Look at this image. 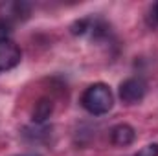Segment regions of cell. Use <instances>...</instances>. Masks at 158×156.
I'll return each instance as SVG.
<instances>
[{
    "label": "cell",
    "instance_id": "obj_1",
    "mask_svg": "<svg viewBox=\"0 0 158 156\" xmlns=\"http://www.w3.org/2000/svg\"><path fill=\"white\" fill-rule=\"evenodd\" d=\"M81 105L86 112L94 114V116H103L107 114L112 105H114V96L112 90L109 88V84L105 83H94L90 84L83 96H81Z\"/></svg>",
    "mask_w": 158,
    "mask_h": 156
},
{
    "label": "cell",
    "instance_id": "obj_2",
    "mask_svg": "<svg viewBox=\"0 0 158 156\" xmlns=\"http://www.w3.org/2000/svg\"><path fill=\"white\" fill-rule=\"evenodd\" d=\"M147 84L140 77H129L119 84V99L125 105H136L145 97Z\"/></svg>",
    "mask_w": 158,
    "mask_h": 156
},
{
    "label": "cell",
    "instance_id": "obj_3",
    "mask_svg": "<svg viewBox=\"0 0 158 156\" xmlns=\"http://www.w3.org/2000/svg\"><path fill=\"white\" fill-rule=\"evenodd\" d=\"M20 59H22V51L13 40H0V74L20 64Z\"/></svg>",
    "mask_w": 158,
    "mask_h": 156
},
{
    "label": "cell",
    "instance_id": "obj_4",
    "mask_svg": "<svg viewBox=\"0 0 158 156\" xmlns=\"http://www.w3.org/2000/svg\"><path fill=\"white\" fill-rule=\"evenodd\" d=\"M136 140V132L131 125L127 123H119L116 125L112 130H110V142L116 145V147H127L131 145L132 142Z\"/></svg>",
    "mask_w": 158,
    "mask_h": 156
},
{
    "label": "cell",
    "instance_id": "obj_5",
    "mask_svg": "<svg viewBox=\"0 0 158 156\" xmlns=\"http://www.w3.org/2000/svg\"><path fill=\"white\" fill-rule=\"evenodd\" d=\"M53 112V101L48 97H42L37 101L35 109H33V121L35 123H44Z\"/></svg>",
    "mask_w": 158,
    "mask_h": 156
},
{
    "label": "cell",
    "instance_id": "obj_6",
    "mask_svg": "<svg viewBox=\"0 0 158 156\" xmlns=\"http://www.w3.org/2000/svg\"><path fill=\"white\" fill-rule=\"evenodd\" d=\"M90 28H92L90 18H81V20H76V22L72 24V33H74V35H85Z\"/></svg>",
    "mask_w": 158,
    "mask_h": 156
},
{
    "label": "cell",
    "instance_id": "obj_7",
    "mask_svg": "<svg viewBox=\"0 0 158 156\" xmlns=\"http://www.w3.org/2000/svg\"><path fill=\"white\" fill-rule=\"evenodd\" d=\"M134 156H158V143H149V145L142 147Z\"/></svg>",
    "mask_w": 158,
    "mask_h": 156
},
{
    "label": "cell",
    "instance_id": "obj_8",
    "mask_svg": "<svg viewBox=\"0 0 158 156\" xmlns=\"http://www.w3.org/2000/svg\"><path fill=\"white\" fill-rule=\"evenodd\" d=\"M11 33V22L6 17H0V40H6Z\"/></svg>",
    "mask_w": 158,
    "mask_h": 156
},
{
    "label": "cell",
    "instance_id": "obj_9",
    "mask_svg": "<svg viewBox=\"0 0 158 156\" xmlns=\"http://www.w3.org/2000/svg\"><path fill=\"white\" fill-rule=\"evenodd\" d=\"M155 13H156V18H158V4H156V9H155Z\"/></svg>",
    "mask_w": 158,
    "mask_h": 156
}]
</instances>
